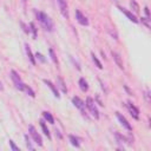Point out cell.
Listing matches in <instances>:
<instances>
[{"mask_svg": "<svg viewBox=\"0 0 151 151\" xmlns=\"http://www.w3.org/2000/svg\"><path fill=\"white\" fill-rule=\"evenodd\" d=\"M42 117H44V119L47 120L50 124H54V118H53V116H52L50 112L44 111V112H42Z\"/></svg>", "mask_w": 151, "mask_h": 151, "instance_id": "16", "label": "cell"}, {"mask_svg": "<svg viewBox=\"0 0 151 151\" xmlns=\"http://www.w3.org/2000/svg\"><path fill=\"white\" fill-rule=\"evenodd\" d=\"M142 22H143L147 28H150V19H149V18H146V17L143 18V17H142Z\"/></svg>", "mask_w": 151, "mask_h": 151, "instance_id": "25", "label": "cell"}, {"mask_svg": "<svg viewBox=\"0 0 151 151\" xmlns=\"http://www.w3.org/2000/svg\"><path fill=\"white\" fill-rule=\"evenodd\" d=\"M11 78H12V81H13V84H14L15 88H17V90H19V91H24L25 83L21 80L20 76H19L14 70H12V71H11Z\"/></svg>", "mask_w": 151, "mask_h": 151, "instance_id": "3", "label": "cell"}, {"mask_svg": "<svg viewBox=\"0 0 151 151\" xmlns=\"http://www.w3.org/2000/svg\"><path fill=\"white\" fill-rule=\"evenodd\" d=\"M68 139H70V142H71V144H72L73 146H76V147H79V146H80L79 139H78L77 137H74L73 134H70V136H68Z\"/></svg>", "mask_w": 151, "mask_h": 151, "instance_id": "18", "label": "cell"}, {"mask_svg": "<svg viewBox=\"0 0 151 151\" xmlns=\"http://www.w3.org/2000/svg\"><path fill=\"white\" fill-rule=\"evenodd\" d=\"M76 19H77V21H78L80 25H83V26H87V25H88L87 18H86L79 9H76Z\"/></svg>", "mask_w": 151, "mask_h": 151, "instance_id": "9", "label": "cell"}, {"mask_svg": "<svg viewBox=\"0 0 151 151\" xmlns=\"http://www.w3.org/2000/svg\"><path fill=\"white\" fill-rule=\"evenodd\" d=\"M91 57H92V60H93V63L96 64V66H97L98 68H100V70H101V68H103V65H101V63L98 60V58L96 57V54H94L93 52H91Z\"/></svg>", "mask_w": 151, "mask_h": 151, "instance_id": "19", "label": "cell"}, {"mask_svg": "<svg viewBox=\"0 0 151 151\" xmlns=\"http://www.w3.org/2000/svg\"><path fill=\"white\" fill-rule=\"evenodd\" d=\"M50 54H51V59L53 60V63L58 65V59H57V55H55V53H54V51H53L52 48H50Z\"/></svg>", "mask_w": 151, "mask_h": 151, "instance_id": "24", "label": "cell"}, {"mask_svg": "<svg viewBox=\"0 0 151 151\" xmlns=\"http://www.w3.org/2000/svg\"><path fill=\"white\" fill-rule=\"evenodd\" d=\"M85 106L88 109V111H90L91 116H92L94 119H99V112H98V109H97V106H96L94 100H93L91 97H87V98H86Z\"/></svg>", "mask_w": 151, "mask_h": 151, "instance_id": "2", "label": "cell"}, {"mask_svg": "<svg viewBox=\"0 0 151 151\" xmlns=\"http://www.w3.org/2000/svg\"><path fill=\"white\" fill-rule=\"evenodd\" d=\"M9 146H11V149H12L13 151H20V149H19V147L14 144V142H13V140H11V139H9Z\"/></svg>", "mask_w": 151, "mask_h": 151, "instance_id": "26", "label": "cell"}, {"mask_svg": "<svg viewBox=\"0 0 151 151\" xmlns=\"http://www.w3.org/2000/svg\"><path fill=\"white\" fill-rule=\"evenodd\" d=\"M20 25L22 26V29H24V32H25V33H29V28H27V26H26L24 22H20Z\"/></svg>", "mask_w": 151, "mask_h": 151, "instance_id": "29", "label": "cell"}, {"mask_svg": "<svg viewBox=\"0 0 151 151\" xmlns=\"http://www.w3.org/2000/svg\"><path fill=\"white\" fill-rule=\"evenodd\" d=\"M144 12H145L146 18H150V11H149V8H147V7H145V8H144Z\"/></svg>", "mask_w": 151, "mask_h": 151, "instance_id": "30", "label": "cell"}, {"mask_svg": "<svg viewBox=\"0 0 151 151\" xmlns=\"http://www.w3.org/2000/svg\"><path fill=\"white\" fill-rule=\"evenodd\" d=\"M25 140H26V146L28 150H34L35 147L32 145V142H31V138L28 137V134H25Z\"/></svg>", "mask_w": 151, "mask_h": 151, "instance_id": "22", "label": "cell"}, {"mask_svg": "<svg viewBox=\"0 0 151 151\" xmlns=\"http://www.w3.org/2000/svg\"><path fill=\"white\" fill-rule=\"evenodd\" d=\"M24 91H25V92H26V93H27L28 96H31L32 98H34V97H35V93H34V91H33V90H32V88H31V87H29L28 85H26V84H25Z\"/></svg>", "mask_w": 151, "mask_h": 151, "instance_id": "21", "label": "cell"}, {"mask_svg": "<svg viewBox=\"0 0 151 151\" xmlns=\"http://www.w3.org/2000/svg\"><path fill=\"white\" fill-rule=\"evenodd\" d=\"M28 132H29V134L32 136V138H33V140L37 143V145L38 146H41L42 145V139H41V136L37 132V130H35V127L33 126V125H29L28 126Z\"/></svg>", "mask_w": 151, "mask_h": 151, "instance_id": "4", "label": "cell"}, {"mask_svg": "<svg viewBox=\"0 0 151 151\" xmlns=\"http://www.w3.org/2000/svg\"><path fill=\"white\" fill-rule=\"evenodd\" d=\"M0 90H2V84H1V81H0Z\"/></svg>", "mask_w": 151, "mask_h": 151, "instance_id": "31", "label": "cell"}, {"mask_svg": "<svg viewBox=\"0 0 151 151\" xmlns=\"http://www.w3.org/2000/svg\"><path fill=\"white\" fill-rule=\"evenodd\" d=\"M126 106H127V110H129L130 114H131L134 119H139V110H138L131 101H127V103H126Z\"/></svg>", "mask_w": 151, "mask_h": 151, "instance_id": "7", "label": "cell"}, {"mask_svg": "<svg viewBox=\"0 0 151 151\" xmlns=\"http://www.w3.org/2000/svg\"><path fill=\"white\" fill-rule=\"evenodd\" d=\"M57 4L59 6V9H60V13L63 14V17L68 19V7H67L66 0H57Z\"/></svg>", "mask_w": 151, "mask_h": 151, "instance_id": "5", "label": "cell"}, {"mask_svg": "<svg viewBox=\"0 0 151 151\" xmlns=\"http://www.w3.org/2000/svg\"><path fill=\"white\" fill-rule=\"evenodd\" d=\"M57 85H58V87L61 90L63 93H67V88H66L65 83H64V80H63L61 77H58V78H57Z\"/></svg>", "mask_w": 151, "mask_h": 151, "instance_id": "13", "label": "cell"}, {"mask_svg": "<svg viewBox=\"0 0 151 151\" xmlns=\"http://www.w3.org/2000/svg\"><path fill=\"white\" fill-rule=\"evenodd\" d=\"M35 57H37V59H39L41 63H45V61H46V60H45V58H44V55H42L41 53H38V52H37Z\"/></svg>", "mask_w": 151, "mask_h": 151, "instance_id": "27", "label": "cell"}, {"mask_svg": "<svg viewBox=\"0 0 151 151\" xmlns=\"http://www.w3.org/2000/svg\"><path fill=\"white\" fill-rule=\"evenodd\" d=\"M40 126H41V130H42V132L45 133V136L48 138V139H51V134H50V130L47 129V126H46V123H45V120L44 119H40Z\"/></svg>", "mask_w": 151, "mask_h": 151, "instance_id": "14", "label": "cell"}, {"mask_svg": "<svg viewBox=\"0 0 151 151\" xmlns=\"http://www.w3.org/2000/svg\"><path fill=\"white\" fill-rule=\"evenodd\" d=\"M44 83L51 88V91L53 92V94H54V97H57V98H60V94H59V92H58V87L52 83V81H50V80H47V79H44Z\"/></svg>", "mask_w": 151, "mask_h": 151, "instance_id": "11", "label": "cell"}, {"mask_svg": "<svg viewBox=\"0 0 151 151\" xmlns=\"http://www.w3.org/2000/svg\"><path fill=\"white\" fill-rule=\"evenodd\" d=\"M116 116H117V119L119 120V123L123 125V127H125L127 131H131L132 130V126H131V124L127 122V119L122 114V113H119V112H116Z\"/></svg>", "mask_w": 151, "mask_h": 151, "instance_id": "6", "label": "cell"}, {"mask_svg": "<svg viewBox=\"0 0 151 151\" xmlns=\"http://www.w3.org/2000/svg\"><path fill=\"white\" fill-rule=\"evenodd\" d=\"M25 47H26V53H27V55H28L29 61H31L33 65H35V59H34V57H33V54H32V51H31V48H29L28 44H26V45H25Z\"/></svg>", "mask_w": 151, "mask_h": 151, "instance_id": "17", "label": "cell"}, {"mask_svg": "<svg viewBox=\"0 0 151 151\" xmlns=\"http://www.w3.org/2000/svg\"><path fill=\"white\" fill-rule=\"evenodd\" d=\"M112 57H113V60H114V63L117 64V66H118L120 70H124V65H123L122 57H120L117 52H113V51H112Z\"/></svg>", "mask_w": 151, "mask_h": 151, "instance_id": "12", "label": "cell"}, {"mask_svg": "<svg viewBox=\"0 0 151 151\" xmlns=\"http://www.w3.org/2000/svg\"><path fill=\"white\" fill-rule=\"evenodd\" d=\"M34 13H35V17H37L38 21L41 24V26H42L46 31L52 32L53 28H54V25H53L52 19H51L46 13H44V12H41V11H34Z\"/></svg>", "mask_w": 151, "mask_h": 151, "instance_id": "1", "label": "cell"}, {"mask_svg": "<svg viewBox=\"0 0 151 151\" xmlns=\"http://www.w3.org/2000/svg\"><path fill=\"white\" fill-rule=\"evenodd\" d=\"M79 87H80V90L83 92H87L88 91V84L85 80V78H80L79 79Z\"/></svg>", "mask_w": 151, "mask_h": 151, "instance_id": "15", "label": "cell"}, {"mask_svg": "<svg viewBox=\"0 0 151 151\" xmlns=\"http://www.w3.org/2000/svg\"><path fill=\"white\" fill-rule=\"evenodd\" d=\"M130 6H131V8L133 9L134 13H138V12H139V5L137 4L136 0H131V1H130Z\"/></svg>", "mask_w": 151, "mask_h": 151, "instance_id": "20", "label": "cell"}, {"mask_svg": "<svg viewBox=\"0 0 151 151\" xmlns=\"http://www.w3.org/2000/svg\"><path fill=\"white\" fill-rule=\"evenodd\" d=\"M144 96H145V98H146V101L150 103V91H149V90H145Z\"/></svg>", "mask_w": 151, "mask_h": 151, "instance_id": "28", "label": "cell"}, {"mask_svg": "<svg viewBox=\"0 0 151 151\" xmlns=\"http://www.w3.org/2000/svg\"><path fill=\"white\" fill-rule=\"evenodd\" d=\"M118 8H119V11L120 12H123L127 18H129V20H131L132 22H134V24H137L138 22V19L134 17V14H132L130 11H127V9H125V8H123V7H120V6H118Z\"/></svg>", "mask_w": 151, "mask_h": 151, "instance_id": "10", "label": "cell"}, {"mask_svg": "<svg viewBox=\"0 0 151 151\" xmlns=\"http://www.w3.org/2000/svg\"><path fill=\"white\" fill-rule=\"evenodd\" d=\"M29 31L32 32V35H33V39H37V27L34 25V22H29Z\"/></svg>", "mask_w": 151, "mask_h": 151, "instance_id": "23", "label": "cell"}, {"mask_svg": "<svg viewBox=\"0 0 151 151\" xmlns=\"http://www.w3.org/2000/svg\"><path fill=\"white\" fill-rule=\"evenodd\" d=\"M72 103H73V105H74L76 107H78V109L81 111V113L85 116V103H84L79 97H73V98H72Z\"/></svg>", "mask_w": 151, "mask_h": 151, "instance_id": "8", "label": "cell"}]
</instances>
